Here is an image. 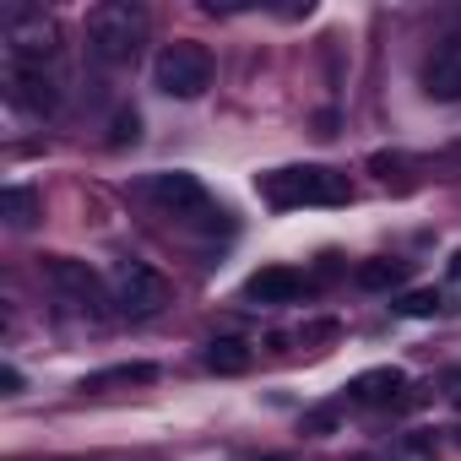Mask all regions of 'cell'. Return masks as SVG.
<instances>
[{"label":"cell","instance_id":"obj_8","mask_svg":"<svg viewBox=\"0 0 461 461\" xmlns=\"http://www.w3.org/2000/svg\"><path fill=\"white\" fill-rule=\"evenodd\" d=\"M310 294V283H304V272H294V267H261L250 283H245V299L250 304H299Z\"/></svg>","mask_w":461,"mask_h":461},{"label":"cell","instance_id":"obj_20","mask_svg":"<svg viewBox=\"0 0 461 461\" xmlns=\"http://www.w3.org/2000/svg\"><path fill=\"white\" fill-rule=\"evenodd\" d=\"M450 277H461V250H456V256H450Z\"/></svg>","mask_w":461,"mask_h":461},{"label":"cell","instance_id":"obj_13","mask_svg":"<svg viewBox=\"0 0 461 461\" xmlns=\"http://www.w3.org/2000/svg\"><path fill=\"white\" fill-rule=\"evenodd\" d=\"M407 277H412V267H407V261H364V267H358V288H369V294L402 288Z\"/></svg>","mask_w":461,"mask_h":461},{"label":"cell","instance_id":"obj_3","mask_svg":"<svg viewBox=\"0 0 461 461\" xmlns=\"http://www.w3.org/2000/svg\"><path fill=\"white\" fill-rule=\"evenodd\" d=\"M212 50L206 44H195V39H174V44H163L158 50V60H152V87L158 93H168V98H201L206 87H212Z\"/></svg>","mask_w":461,"mask_h":461},{"label":"cell","instance_id":"obj_1","mask_svg":"<svg viewBox=\"0 0 461 461\" xmlns=\"http://www.w3.org/2000/svg\"><path fill=\"white\" fill-rule=\"evenodd\" d=\"M267 206H348L353 185L348 174L326 168V163H294V168H272L256 179Z\"/></svg>","mask_w":461,"mask_h":461},{"label":"cell","instance_id":"obj_15","mask_svg":"<svg viewBox=\"0 0 461 461\" xmlns=\"http://www.w3.org/2000/svg\"><path fill=\"white\" fill-rule=\"evenodd\" d=\"M396 315H407V321H429V315H439V294H434V288H412V294L396 299Z\"/></svg>","mask_w":461,"mask_h":461},{"label":"cell","instance_id":"obj_21","mask_svg":"<svg viewBox=\"0 0 461 461\" xmlns=\"http://www.w3.org/2000/svg\"><path fill=\"white\" fill-rule=\"evenodd\" d=\"M267 461H288V456H267Z\"/></svg>","mask_w":461,"mask_h":461},{"label":"cell","instance_id":"obj_10","mask_svg":"<svg viewBox=\"0 0 461 461\" xmlns=\"http://www.w3.org/2000/svg\"><path fill=\"white\" fill-rule=\"evenodd\" d=\"M50 283H55L60 294H71L82 310H93V304H98V294H104V288H98V277H93L82 261H66V256H60V261H50Z\"/></svg>","mask_w":461,"mask_h":461},{"label":"cell","instance_id":"obj_17","mask_svg":"<svg viewBox=\"0 0 461 461\" xmlns=\"http://www.w3.org/2000/svg\"><path fill=\"white\" fill-rule=\"evenodd\" d=\"M141 136V114L136 109H120L114 114V131H109V147H125V141H136Z\"/></svg>","mask_w":461,"mask_h":461},{"label":"cell","instance_id":"obj_14","mask_svg":"<svg viewBox=\"0 0 461 461\" xmlns=\"http://www.w3.org/2000/svg\"><path fill=\"white\" fill-rule=\"evenodd\" d=\"M0 212H6L12 228H28V222L39 217V195H33L28 185H12V190H0Z\"/></svg>","mask_w":461,"mask_h":461},{"label":"cell","instance_id":"obj_9","mask_svg":"<svg viewBox=\"0 0 461 461\" xmlns=\"http://www.w3.org/2000/svg\"><path fill=\"white\" fill-rule=\"evenodd\" d=\"M402 391H407V375L396 364H375V369L353 375V385H348V396L364 407H391V402H402Z\"/></svg>","mask_w":461,"mask_h":461},{"label":"cell","instance_id":"obj_2","mask_svg":"<svg viewBox=\"0 0 461 461\" xmlns=\"http://www.w3.org/2000/svg\"><path fill=\"white\" fill-rule=\"evenodd\" d=\"M147 44V12L131 0H104L87 12V55L98 66H131Z\"/></svg>","mask_w":461,"mask_h":461},{"label":"cell","instance_id":"obj_18","mask_svg":"<svg viewBox=\"0 0 461 461\" xmlns=\"http://www.w3.org/2000/svg\"><path fill=\"white\" fill-rule=\"evenodd\" d=\"M0 391H6V396H17V391H23V375H17L12 364H6V369H0Z\"/></svg>","mask_w":461,"mask_h":461},{"label":"cell","instance_id":"obj_7","mask_svg":"<svg viewBox=\"0 0 461 461\" xmlns=\"http://www.w3.org/2000/svg\"><path fill=\"white\" fill-rule=\"evenodd\" d=\"M12 104L28 109V114H55L60 109V87L44 66H23L12 60Z\"/></svg>","mask_w":461,"mask_h":461},{"label":"cell","instance_id":"obj_6","mask_svg":"<svg viewBox=\"0 0 461 461\" xmlns=\"http://www.w3.org/2000/svg\"><path fill=\"white\" fill-rule=\"evenodd\" d=\"M423 93L434 104H461V28H450L439 50L423 60Z\"/></svg>","mask_w":461,"mask_h":461},{"label":"cell","instance_id":"obj_16","mask_svg":"<svg viewBox=\"0 0 461 461\" xmlns=\"http://www.w3.org/2000/svg\"><path fill=\"white\" fill-rule=\"evenodd\" d=\"M364 461H429V445H423V439H402V445L375 450V456H364Z\"/></svg>","mask_w":461,"mask_h":461},{"label":"cell","instance_id":"obj_11","mask_svg":"<svg viewBox=\"0 0 461 461\" xmlns=\"http://www.w3.org/2000/svg\"><path fill=\"white\" fill-rule=\"evenodd\" d=\"M147 380H158V369H152V364H114V369L82 375V385H77V391L98 396V391H114V385H147Z\"/></svg>","mask_w":461,"mask_h":461},{"label":"cell","instance_id":"obj_12","mask_svg":"<svg viewBox=\"0 0 461 461\" xmlns=\"http://www.w3.org/2000/svg\"><path fill=\"white\" fill-rule=\"evenodd\" d=\"M206 369L212 375H245L250 369V348L234 342V337H217V342H206Z\"/></svg>","mask_w":461,"mask_h":461},{"label":"cell","instance_id":"obj_19","mask_svg":"<svg viewBox=\"0 0 461 461\" xmlns=\"http://www.w3.org/2000/svg\"><path fill=\"white\" fill-rule=\"evenodd\" d=\"M445 396L461 407V369H450V375H445Z\"/></svg>","mask_w":461,"mask_h":461},{"label":"cell","instance_id":"obj_4","mask_svg":"<svg viewBox=\"0 0 461 461\" xmlns=\"http://www.w3.org/2000/svg\"><path fill=\"white\" fill-rule=\"evenodd\" d=\"M141 190H147V201H152L158 212H168V217H206V212H212L206 185H201L195 174H185V168H174V174H152Z\"/></svg>","mask_w":461,"mask_h":461},{"label":"cell","instance_id":"obj_5","mask_svg":"<svg viewBox=\"0 0 461 461\" xmlns=\"http://www.w3.org/2000/svg\"><path fill=\"white\" fill-rule=\"evenodd\" d=\"M114 304L131 315H152L168 304V283L147 267V261H120L114 267Z\"/></svg>","mask_w":461,"mask_h":461}]
</instances>
